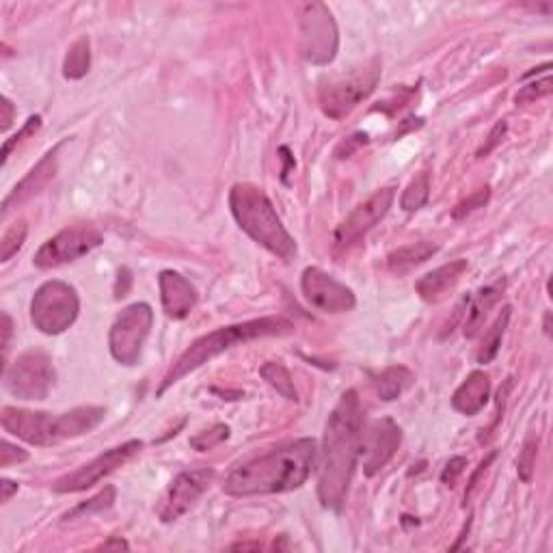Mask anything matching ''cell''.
I'll use <instances>...</instances> for the list:
<instances>
[{"mask_svg": "<svg viewBox=\"0 0 553 553\" xmlns=\"http://www.w3.org/2000/svg\"><path fill=\"white\" fill-rule=\"evenodd\" d=\"M361 430L363 411L359 396L355 389H348L329 415L325 439H322L318 497H320L322 506L331 508V510H339L346 501L357 458H359Z\"/></svg>", "mask_w": 553, "mask_h": 553, "instance_id": "obj_1", "label": "cell"}, {"mask_svg": "<svg viewBox=\"0 0 553 553\" xmlns=\"http://www.w3.org/2000/svg\"><path fill=\"white\" fill-rule=\"evenodd\" d=\"M318 461L314 439H299L268 454L255 456L227 473L223 491L234 497L288 493L300 489Z\"/></svg>", "mask_w": 553, "mask_h": 553, "instance_id": "obj_2", "label": "cell"}, {"mask_svg": "<svg viewBox=\"0 0 553 553\" xmlns=\"http://www.w3.org/2000/svg\"><path fill=\"white\" fill-rule=\"evenodd\" d=\"M292 331H294V322L288 320L286 316H264L258 318V320L216 329V331L204 335V338H199L197 342H193L191 348H186V353L173 363L171 370L167 372L163 383H160L158 396H163L167 389L173 387L176 383H180L186 374L195 372L197 367L204 366V363L212 361L215 357H219L225 353V350L234 348V346L253 342V339L258 338L288 335Z\"/></svg>", "mask_w": 553, "mask_h": 553, "instance_id": "obj_3", "label": "cell"}, {"mask_svg": "<svg viewBox=\"0 0 553 553\" xmlns=\"http://www.w3.org/2000/svg\"><path fill=\"white\" fill-rule=\"evenodd\" d=\"M102 406H78L74 411L52 415L43 411H26L5 406L0 422L5 433L14 434L31 445H57L65 439H76L91 433L104 420Z\"/></svg>", "mask_w": 553, "mask_h": 553, "instance_id": "obj_4", "label": "cell"}, {"mask_svg": "<svg viewBox=\"0 0 553 553\" xmlns=\"http://www.w3.org/2000/svg\"><path fill=\"white\" fill-rule=\"evenodd\" d=\"M229 208L243 232H247L255 243L271 251L281 260H292L296 243L279 219L275 205L268 195L255 184H236L229 193Z\"/></svg>", "mask_w": 553, "mask_h": 553, "instance_id": "obj_5", "label": "cell"}, {"mask_svg": "<svg viewBox=\"0 0 553 553\" xmlns=\"http://www.w3.org/2000/svg\"><path fill=\"white\" fill-rule=\"evenodd\" d=\"M378 81H381V61L378 59H372L363 67H355L350 74L331 78L320 87L322 110L331 119H344L363 100L370 98Z\"/></svg>", "mask_w": 553, "mask_h": 553, "instance_id": "obj_6", "label": "cell"}, {"mask_svg": "<svg viewBox=\"0 0 553 553\" xmlns=\"http://www.w3.org/2000/svg\"><path fill=\"white\" fill-rule=\"evenodd\" d=\"M81 311L76 290L65 281H46L31 300V320L46 335H59L76 322Z\"/></svg>", "mask_w": 553, "mask_h": 553, "instance_id": "obj_7", "label": "cell"}, {"mask_svg": "<svg viewBox=\"0 0 553 553\" xmlns=\"http://www.w3.org/2000/svg\"><path fill=\"white\" fill-rule=\"evenodd\" d=\"M3 378L5 387L18 400H43L54 385L52 359L39 348L26 350L9 367H5Z\"/></svg>", "mask_w": 553, "mask_h": 553, "instance_id": "obj_8", "label": "cell"}, {"mask_svg": "<svg viewBox=\"0 0 553 553\" xmlns=\"http://www.w3.org/2000/svg\"><path fill=\"white\" fill-rule=\"evenodd\" d=\"M154 325V311L148 303H134L126 307L110 327L109 346L110 355L121 366H134L141 359L145 339L149 338Z\"/></svg>", "mask_w": 553, "mask_h": 553, "instance_id": "obj_9", "label": "cell"}, {"mask_svg": "<svg viewBox=\"0 0 553 553\" xmlns=\"http://www.w3.org/2000/svg\"><path fill=\"white\" fill-rule=\"evenodd\" d=\"M338 26H335V20L327 5H303L300 7V48H303V57L314 65H327L338 54Z\"/></svg>", "mask_w": 553, "mask_h": 553, "instance_id": "obj_10", "label": "cell"}, {"mask_svg": "<svg viewBox=\"0 0 553 553\" xmlns=\"http://www.w3.org/2000/svg\"><path fill=\"white\" fill-rule=\"evenodd\" d=\"M104 243L102 234L91 225H72L52 236L43 247L35 253V266L39 268H54L67 262H74L82 255L91 253L93 249Z\"/></svg>", "mask_w": 553, "mask_h": 553, "instance_id": "obj_11", "label": "cell"}, {"mask_svg": "<svg viewBox=\"0 0 553 553\" xmlns=\"http://www.w3.org/2000/svg\"><path fill=\"white\" fill-rule=\"evenodd\" d=\"M141 448H143V443L137 439L128 441V443L124 445H117V448H110L109 452H104V454L93 458L91 462H87V465L76 469V472L59 478L57 482L52 484V491H57V493H81V491L91 489L93 484L100 482V480L110 476L115 469L126 465V462L130 461L134 454L141 452Z\"/></svg>", "mask_w": 553, "mask_h": 553, "instance_id": "obj_12", "label": "cell"}, {"mask_svg": "<svg viewBox=\"0 0 553 553\" xmlns=\"http://www.w3.org/2000/svg\"><path fill=\"white\" fill-rule=\"evenodd\" d=\"M212 480H215V469L210 467L182 472L180 476L171 480L169 489L165 491L163 500H160L158 508H156V515H158L163 523L177 521V519L186 515L197 504L199 497L208 491Z\"/></svg>", "mask_w": 553, "mask_h": 553, "instance_id": "obj_13", "label": "cell"}, {"mask_svg": "<svg viewBox=\"0 0 553 553\" xmlns=\"http://www.w3.org/2000/svg\"><path fill=\"white\" fill-rule=\"evenodd\" d=\"M300 288H303L307 303L316 307L318 311H325V314H344V311L353 310L357 303L353 290L346 288L344 283H339L338 279L316 266L305 268L303 277H300Z\"/></svg>", "mask_w": 553, "mask_h": 553, "instance_id": "obj_14", "label": "cell"}, {"mask_svg": "<svg viewBox=\"0 0 553 553\" xmlns=\"http://www.w3.org/2000/svg\"><path fill=\"white\" fill-rule=\"evenodd\" d=\"M394 197L396 191L389 186L381 188V191H377L372 197H367L363 204L357 205L342 221L338 232H335V243H338L339 247H350V244L359 243L378 221H383L385 216H387L391 204H394Z\"/></svg>", "mask_w": 553, "mask_h": 553, "instance_id": "obj_15", "label": "cell"}, {"mask_svg": "<svg viewBox=\"0 0 553 553\" xmlns=\"http://www.w3.org/2000/svg\"><path fill=\"white\" fill-rule=\"evenodd\" d=\"M402 430L389 417L372 422L366 430H361L359 456L363 458V472L366 476H374L391 461L396 450L400 448Z\"/></svg>", "mask_w": 553, "mask_h": 553, "instance_id": "obj_16", "label": "cell"}, {"mask_svg": "<svg viewBox=\"0 0 553 553\" xmlns=\"http://www.w3.org/2000/svg\"><path fill=\"white\" fill-rule=\"evenodd\" d=\"M160 300H163L165 314L173 320L186 318L197 305V290L186 277L176 271H163L158 277Z\"/></svg>", "mask_w": 553, "mask_h": 553, "instance_id": "obj_17", "label": "cell"}, {"mask_svg": "<svg viewBox=\"0 0 553 553\" xmlns=\"http://www.w3.org/2000/svg\"><path fill=\"white\" fill-rule=\"evenodd\" d=\"M59 149H61V145L50 149V152L43 156V158L39 160V163L33 167L29 173H26L24 180H22L20 184H15V188L9 193V197L3 201V216H7V212L14 208V205L24 204L26 199L35 197L37 193H42L43 188L48 186V182L52 180L54 173H57Z\"/></svg>", "mask_w": 553, "mask_h": 553, "instance_id": "obj_18", "label": "cell"}, {"mask_svg": "<svg viewBox=\"0 0 553 553\" xmlns=\"http://www.w3.org/2000/svg\"><path fill=\"white\" fill-rule=\"evenodd\" d=\"M467 260H454L450 264H443L434 268L433 272L424 275L420 281L415 283L417 294L422 296L426 303H439L450 290L456 288V283L461 281V277L467 272Z\"/></svg>", "mask_w": 553, "mask_h": 553, "instance_id": "obj_19", "label": "cell"}, {"mask_svg": "<svg viewBox=\"0 0 553 553\" xmlns=\"http://www.w3.org/2000/svg\"><path fill=\"white\" fill-rule=\"evenodd\" d=\"M491 396V381L484 372H472L465 381L461 383V387L454 391L452 396V406L454 411L462 413V415L472 417L478 415L480 411L487 406Z\"/></svg>", "mask_w": 553, "mask_h": 553, "instance_id": "obj_20", "label": "cell"}, {"mask_svg": "<svg viewBox=\"0 0 553 553\" xmlns=\"http://www.w3.org/2000/svg\"><path fill=\"white\" fill-rule=\"evenodd\" d=\"M501 294H504V281L480 290L476 299L472 300V307H469L467 322H465V338H476L484 318H487L489 311L501 300Z\"/></svg>", "mask_w": 553, "mask_h": 553, "instance_id": "obj_21", "label": "cell"}, {"mask_svg": "<svg viewBox=\"0 0 553 553\" xmlns=\"http://www.w3.org/2000/svg\"><path fill=\"white\" fill-rule=\"evenodd\" d=\"M439 247L433 243H413L406 244V247H400L396 251H391L387 255V266L391 272H396V275H405V272H409L411 268L424 264V262L433 258L434 253H437Z\"/></svg>", "mask_w": 553, "mask_h": 553, "instance_id": "obj_22", "label": "cell"}, {"mask_svg": "<svg viewBox=\"0 0 553 553\" xmlns=\"http://www.w3.org/2000/svg\"><path fill=\"white\" fill-rule=\"evenodd\" d=\"M413 383V372L405 366H391L387 370H383L378 377H374V385H377L378 396L385 402H391L400 398L402 391H405Z\"/></svg>", "mask_w": 553, "mask_h": 553, "instance_id": "obj_23", "label": "cell"}, {"mask_svg": "<svg viewBox=\"0 0 553 553\" xmlns=\"http://www.w3.org/2000/svg\"><path fill=\"white\" fill-rule=\"evenodd\" d=\"M89 67H91L89 39L81 37L74 46L67 50V57L63 61V76L67 81H81V78L87 76Z\"/></svg>", "mask_w": 553, "mask_h": 553, "instance_id": "obj_24", "label": "cell"}, {"mask_svg": "<svg viewBox=\"0 0 553 553\" xmlns=\"http://www.w3.org/2000/svg\"><path fill=\"white\" fill-rule=\"evenodd\" d=\"M260 374H262V378H264V381L271 385V387H275L279 394L283 396V398L294 400V402L299 400V394H296L292 377H290L288 367L283 366V363L268 361L260 367Z\"/></svg>", "mask_w": 553, "mask_h": 553, "instance_id": "obj_25", "label": "cell"}, {"mask_svg": "<svg viewBox=\"0 0 553 553\" xmlns=\"http://www.w3.org/2000/svg\"><path fill=\"white\" fill-rule=\"evenodd\" d=\"M508 320H510V307H504L501 314L497 316V320L493 322V327L489 329V333L484 335L482 346L478 350V363H491L495 359L497 350L501 346V338H504V331L508 327Z\"/></svg>", "mask_w": 553, "mask_h": 553, "instance_id": "obj_26", "label": "cell"}, {"mask_svg": "<svg viewBox=\"0 0 553 553\" xmlns=\"http://www.w3.org/2000/svg\"><path fill=\"white\" fill-rule=\"evenodd\" d=\"M430 195V176L428 173H420L417 177H413L409 186L405 188V193H402L400 205L402 210L406 212H415L426 205Z\"/></svg>", "mask_w": 553, "mask_h": 553, "instance_id": "obj_27", "label": "cell"}, {"mask_svg": "<svg viewBox=\"0 0 553 553\" xmlns=\"http://www.w3.org/2000/svg\"><path fill=\"white\" fill-rule=\"evenodd\" d=\"M26 234H29V227H26L24 221L14 223V225L5 232L3 240H0V262H9L15 253H18L22 244H24Z\"/></svg>", "mask_w": 553, "mask_h": 553, "instance_id": "obj_28", "label": "cell"}, {"mask_svg": "<svg viewBox=\"0 0 553 553\" xmlns=\"http://www.w3.org/2000/svg\"><path fill=\"white\" fill-rule=\"evenodd\" d=\"M115 501V489L113 487H106L102 493H98L93 500H89L87 504H81L78 508H74L72 512H67L65 519H76V517H89L93 515V512H102L109 510L110 506H113Z\"/></svg>", "mask_w": 553, "mask_h": 553, "instance_id": "obj_29", "label": "cell"}, {"mask_svg": "<svg viewBox=\"0 0 553 553\" xmlns=\"http://www.w3.org/2000/svg\"><path fill=\"white\" fill-rule=\"evenodd\" d=\"M536 454H539V439L529 437L523 443V450H521V454H519V461H517L519 478H521L523 482H532L534 469H536Z\"/></svg>", "mask_w": 553, "mask_h": 553, "instance_id": "obj_30", "label": "cell"}, {"mask_svg": "<svg viewBox=\"0 0 553 553\" xmlns=\"http://www.w3.org/2000/svg\"><path fill=\"white\" fill-rule=\"evenodd\" d=\"M549 93H551V76L545 74V78H540V81L529 82V85L519 89L517 96H515V102L517 104H532V102H536V100L549 96Z\"/></svg>", "mask_w": 553, "mask_h": 553, "instance_id": "obj_31", "label": "cell"}, {"mask_svg": "<svg viewBox=\"0 0 553 553\" xmlns=\"http://www.w3.org/2000/svg\"><path fill=\"white\" fill-rule=\"evenodd\" d=\"M229 437V428L225 426V424H216L215 428L210 430H204V433H199L197 437L191 439V445L195 450L199 452H208L215 448V445L223 443Z\"/></svg>", "mask_w": 553, "mask_h": 553, "instance_id": "obj_32", "label": "cell"}, {"mask_svg": "<svg viewBox=\"0 0 553 553\" xmlns=\"http://www.w3.org/2000/svg\"><path fill=\"white\" fill-rule=\"evenodd\" d=\"M39 126H42V117H39V115H33V117H29V119H26V124L22 126V130H20V132H15L14 137L9 138V141H5V148H3V165L7 163L11 152H14V149L18 148V145H20L22 141H24L26 137H31V134H35V132L39 130Z\"/></svg>", "mask_w": 553, "mask_h": 553, "instance_id": "obj_33", "label": "cell"}, {"mask_svg": "<svg viewBox=\"0 0 553 553\" xmlns=\"http://www.w3.org/2000/svg\"><path fill=\"white\" fill-rule=\"evenodd\" d=\"M489 197H491V188L489 186L480 188V191L469 195L465 201H461V204L454 208V212H452V216H454V219H465V216L472 215L473 210L484 208V204H487Z\"/></svg>", "mask_w": 553, "mask_h": 553, "instance_id": "obj_34", "label": "cell"}, {"mask_svg": "<svg viewBox=\"0 0 553 553\" xmlns=\"http://www.w3.org/2000/svg\"><path fill=\"white\" fill-rule=\"evenodd\" d=\"M465 467H467V458L465 456L450 458L448 465H445V469H443V473H441V482L448 484V487H454L456 478L461 476L462 472H465Z\"/></svg>", "mask_w": 553, "mask_h": 553, "instance_id": "obj_35", "label": "cell"}, {"mask_svg": "<svg viewBox=\"0 0 553 553\" xmlns=\"http://www.w3.org/2000/svg\"><path fill=\"white\" fill-rule=\"evenodd\" d=\"M508 130V124L506 121H497V124L493 126V130H491L487 143L482 145V148L478 149V158H484V156H489L493 149L497 148V145L501 143V138H504V134Z\"/></svg>", "mask_w": 553, "mask_h": 553, "instance_id": "obj_36", "label": "cell"}, {"mask_svg": "<svg viewBox=\"0 0 553 553\" xmlns=\"http://www.w3.org/2000/svg\"><path fill=\"white\" fill-rule=\"evenodd\" d=\"M29 458L24 450L15 448V445H11L9 441H3V450H0V467L7 469L9 465H14V462H22Z\"/></svg>", "mask_w": 553, "mask_h": 553, "instance_id": "obj_37", "label": "cell"}, {"mask_svg": "<svg viewBox=\"0 0 553 553\" xmlns=\"http://www.w3.org/2000/svg\"><path fill=\"white\" fill-rule=\"evenodd\" d=\"M130 283H132L130 271H128V268H121L119 277H117V286H115L117 299H121V296L128 294V290H130Z\"/></svg>", "mask_w": 553, "mask_h": 553, "instance_id": "obj_38", "label": "cell"}, {"mask_svg": "<svg viewBox=\"0 0 553 553\" xmlns=\"http://www.w3.org/2000/svg\"><path fill=\"white\" fill-rule=\"evenodd\" d=\"M11 333H14V322H11V316L3 314V355L5 357H7V350H9Z\"/></svg>", "mask_w": 553, "mask_h": 553, "instance_id": "obj_39", "label": "cell"}, {"mask_svg": "<svg viewBox=\"0 0 553 553\" xmlns=\"http://www.w3.org/2000/svg\"><path fill=\"white\" fill-rule=\"evenodd\" d=\"M14 104H11L9 98H3V130H7L11 126V121H14Z\"/></svg>", "mask_w": 553, "mask_h": 553, "instance_id": "obj_40", "label": "cell"}, {"mask_svg": "<svg viewBox=\"0 0 553 553\" xmlns=\"http://www.w3.org/2000/svg\"><path fill=\"white\" fill-rule=\"evenodd\" d=\"M0 487H3V501H9L11 495L18 493V484L11 482V480H3V482H0Z\"/></svg>", "mask_w": 553, "mask_h": 553, "instance_id": "obj_41", "label": "cell"}, {"mask_svg": "<svg viewBox=\"0 0 553 553\" xmlns=\"http://www.w3.org/2000/svg\"><path fill=\"white\" fill-rule=\"evenodd\" d=\"M100 549H130V547H128L126 540L113 539V540H106V543L100 545Z\"/></svg>", "mask_w": 553, "mask_h": 553, "instance_id": "obj_42", "label": "cell"}, {"mask_svg": "<svg viewBox=\"0 0 553 553\" xmlns=\"http://www.w3.org/2000/svg\"><path fill=\"white\" fill-rule=\"evenodd\" d=\"M232 549H260V545H232Z\"/></svg>", "mask_w": 553, "mask_h": 553, "instance_id": "obj_43", "label": "cell"}, {"mask_svg": "<svg viewBox=\"0 0 553 553\" xmlns=\"http://www.w3.org/2000/svg\"><path fill=\"white\" fill-rule=\"evenodd\" d=\"M549 318H551V314H549V311H547V314H545V333H547V335L551 333V329H549Z\"/></svg>", "mask_w": 553, "mask_h": 553, "instance_id": "obj_44", "label": "cell"}]
</instances>
